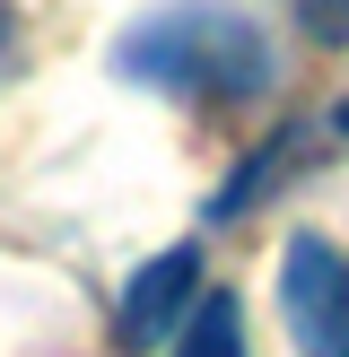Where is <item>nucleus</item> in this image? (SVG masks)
<instances>
[{
	"label": "nucleus",
	"mask_w": 349,
	"mask_h": 357,
	"mask_svg": "<svg viewBox=\"0 0 349 357\" xmlns=\"http://www.w3.org/2000/svg\"><path fill=\"white\" fill-rule=\"evenodd\" d=\"M114 70L131 87H157V96L244 105V96H271L279 52H271V26L236 0H166L114 44Z\"/></svg>",
	"instance_id": "f257e3e1"
},
{
	"label": "nucleus",
	"mask_w": 349,
	"mask_h": 357,
	"mask_svg": "<svg viewBox=\"0 0 349 357\" xmlns=\"http://www.w3.org/2000/svg\"><path fill=\"white\" fill-rule=\"evenodd\" d=\"M279 314L297 357H349V253L332 236H297L279 253Z\"/></svg>",
	"instance_id": "f03ea898"
},
{
	"label": "nucleus",
	"mask_w": 349,
	"mask_h": 357,
	"mask_svg": "<svg viewBox=\"0 0 349 357\" xmlns=\"http://www.w3.org/2000/svg\"><path fill=\"white\" fill-rule=\"evenodd\" d=\"M201 244H166L157 261H140L131 271V288H122V349H157L166 331H184V314L201 305Z\"/></svg>",
	"instance_id": "7ed1b4c3"
},
{
	"label": "nucleus",
	"mask_w": 349,
	"mask_h": 357,
	"mask_svg": "<svg viewBox=\"0 0 349 357\" xmlns=\"http://www.w3.org/2000/svg\"><path fill=\"white\" fill-rule=\"evenodd\" d=\"M174 357H244V305L236 296H201V305L184 314Z\"/></svg>",
	"instance_id": "20e7f679"
},
{
	"label": "nucleus",
	"mask_w": 349,
	"mask_h": 357,
	"mask_svg": "<svg viewBox=\"0 0 349 357\" xmlns=\"http://www.w3.org/2000/svg\"><path fill=\"white\" fill-rule=\"evenodd\" d=\"M279 157H288V139H262V149L236 166V183H227L218 201H209V218H236V209H253L262 192H271V166H279Z\"/></svg>",
	"instance_id": "39448f33"
},
{
	"label": "nucleus",
	"mask_w": 349,
	"mask_h": 357,
	"mask_svg": "<svg viewBox=\"0 0 349 357\" xmlns=\"http://www.w3.org/2000/svg\"><path fill=\"white\" fill-rule=\"evenodd\" d=\"M297 9H306V26L323 44H349V0H297Z\"/></svg>",
	"instance_id": "423d86ee"
},
{
	"label": "nucleus",
	"mask_w": 349,
	"mask_h": 357,
	"mask_svg": "<svg viewBox=\"0 0 349 357\" xmlns=\"http://www.w3.org/2000/svg\"><path fill=\"white\" fill-rule=\"evenodd\" d=\"M0 52H9V9H0Z\"/></svg>",
	"instance_id": "0eeeda50"
},
{
	"label": "nucleus",
	"mask_w": 349,
	"mask_h": 357,
	"mask_svg": "<svg viewBox=\"0 0 349 357\" xmlns=\"http://www.w3.org/2000/svg\"><path fill=\"white\" fill-rule=\"evenodd\" d=\"M332 122H341V131H349V96H341V114H332Z\"/></svg>",
	"instance_id": "6e6552de"
}]
</instances>
